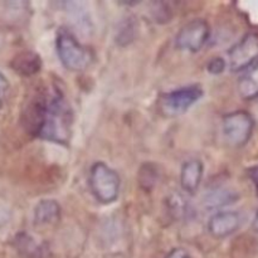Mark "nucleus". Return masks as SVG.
I'll use <instances>...</instances> for the list:
<instances>
[{
	"mask_svg": "<svg viewBox=\"0 0 258 258\" xmlns=\"http://www.w3.org/2000/svg\"><path fill=\"white\" fill-rule=\"evenodd\" d=\"M249 178H251V180L253 181L254 186H256V190L258 193V165L249 170Z\"/></svg>",
	"mask_w": 258,
	"mask_h": 258,
	"instance_id": "f3484780",
	"label": "nucleus"
},
{
	"mask_svg": "<svg viewBox=\"0 0 258 258\" xmlns=\"http://www.w3.org/2000/svg\"><path fill=\"white\" fill-rule=\"evenodd\" d=\"M55 47H57L58 58L68 71L81 72L90 64V50L75 37L73 33L66 28H60L58 30Z\"/></svg>",
	"mask_w": 258,
	"mask_h": 258,
	"instance_id": "f03ea898",
	"label": "nucleus"
},
{
	"mask_svg": "<svg viewBox=\"0 0 258 258\" xmlns=\"http://www.w3.org/2000/svg\"><path fill=\"white\" fill-rule=\"evenodd\" d=\"M13 70L22 76H33L38 73L42 67L40 57L34 52H22L13 59Z\"/></svg>",
	"mask_w": 258,
	"mask_h": 258,
	"instance_id": "9b49d317",
	"label": "nucleus"
},
{
	"mask_svg": "<svg viewBox=\"0 0 258 258\" xmlns=\"http://www.w3.org/2000/svg\"><path fill=\"white\" fill-rule=\"evenodd\" d=\"M211 35V28L203 19H194L186 23L176 35V47L181 50L197 53L206 45Z\"/></svg>",
	"mask_w": 258,
	"mask_h": 258,
	"instance_id": "0eeeda50",
	"label": "nucleus"
},
{
	"mask_svg": "<svg viewBox=\"0 0 258 258\" xmlns=\"http://www.w3.org/2000/svg\"><path fill=\"white\" fill-rule=\"evenodd\" d=\"M165 258H191L190 254L188 253V251H185L184 248H175L171 252H169L166 254Z\"/></svg>",
	"mask_w": 258,
	"mask_h": 258,
	"instance_id": "dca6fc26",
	"label": "nucleus"
},
{
	"mask_svg": "<svg viewBox=\"0 0 258 258\" xmlns=\"http://www.w3.org/2000/svg\"><path fill=\"white\" fill-rule=\"evenodd\" d=\"M90 189L96 201L101 204H111L117 201L121 180L118 174L107 164L98 161L90 170Z\"/></svg>",
	"mask_w": 258,
	"mask_h": 258,
	"instance_id": "7ed1b4c3",
	"label": "nucleus"
},
{
	"mask_svg": "<svg viewBox=\"0 0 258 258\" xmlns=\"http://www.w3.org/2000/svg\"><path fill=\"white\" fill-rule=\"evenodd\" d=\"M253 228H254V231L258 232V213L256 214V218H254V221H253Z\"/></svg>",
	"mask_w": 258,
	"mask_h": 258,
	"instance_id": "6ab92c4d",
	"label": "nucleus"
},
{
	"mask_svg": "<svg viewBox=\"0 0 258 258\" xmlns=\"http://www.w3.org/2000/svg\"><path fill=\"white\" fill-rule=\"evenodd\" d=\"M203 171V163L198 159L185 161L180 169V185L183 190L188 194L196 193L201 185Z\"/></svg>",
	"mask_w": 258,
	"mask_h": 258,
	"instance_id": "1a4fd4ad",
	"label": "nucleus"
},
{
	"mask_svg": "<svg viewBox=\"0 0 258 258\" xmlns=\"http://www.w3.org/2000/svg\"><path fill=\"white\" fill-rule=\"evenodd\" d=\"M8 88H9V82L5 78V76L0 72V108H2L3 102H4L5 96H7Z\"/></svg>",
	"mask_w": 258,
	"mask_h": 258,
	"instance_id": "2eb2a0df",
	"label": "nucleus"
},
{
	"mask_svg": "<svg viewBox=\"0 0 258 258\" xmlns=\"http://www.w3.org/2000/svg\"><path fill=\"white\" fill-rule=\"evenodd\" d=\"M241 227V217L236 212H218L208 221V231L214 238H226Z\"/></svg>",
	"mask_w": 258,
	"mask_h": 258,
	"instance_id": "6e6552de",
	"label": "nucleus"
},
{
	"mask_svg": "<svg viewBox=\"0 0 258 258\" xmlns=\"http://www.w3.org/2000/svg\"><path fill=\"white\" fill-rule=\"evenodd\" d=\"M224 68H226V60L221 57L212 58L208 62V66H207V70L212 75H219V73L223 72Z\"/></svg>",
	"mask_w": 258,
	"mask_h": 258,
	"instance_id": "4468645a",
	"label": "nucleus"
},
{
	"mask_svg": "<svg viewBox=\"0 0 258 258\" xmlns=\"http://www.w3.org/2000/svg\"><path fill=\"white\" fill-rule=\"evenodd\" d=\"M60 217V207L53 199H44L39 202L34 209V222L35 224L45 226V224H52L59 219Z\"/></svg>",
	"mask_w": 258,
	"mask_h": 258,
	"instance_id": "9d476101",
	"label": "nucleus"
},
{
	"mask_svg": "<svg viewBox=\"0 0 258 258\" xmlns=\"http://www.w3.org/2000/svg\"><path fill=\"white\" fill-rule=\"evenodd\" d=\"M203 96L201 86L191 85L164 93L159 98V111L164 116L175 117L185 113Z\"/></svg>",
	"mask_w": 258,
	"mask_h": 258,
	"instance_id": "20e7f679",
	"label": "nucleus"
},
{
	"mask_svg": "<svg viewBox=\"0 0 258 258\" xmlns=\"http://www.w3.org/2000/svg\"><path fill=\"white\" fill-rule=\"evenodd\" d=\"M24 122L32 135L57 144H68L72 134L73 112L58 88L33 98L24 112Z\"/></svg>",
	"mask_w": 258,
	"mask_h": 258,
	"instance_id": "f257e3e1",
	"label": "nucleus"
},
{
	"mask_svg": "<svg viewBox=\"0 0 258 258\" xmlns=\"http://www.w3.org/2000/svg\"><path fill=\"white\" fill-rule=\"evenodd\" d=\"M229 70L242 72L258 63V34L248 33L228 50Z\"/></svg>",
	"mask_w": 258,
	"mask_h": 258,
	"instance_id": "423d86ee",
	"label": "nucleus"
},
{
	"mask_svg": "<svg viewBox=\"0 0 258 258\" xmlns=\"http://www.w3.org/2000/svg\"><path fill=\"white\" fill-rule=\"evenodd\" d=\"M237 199H238V196L234 191L228 190V189L218 188L207 193L203 199V203L207 209H216L221 208V207L229 206V204L234 203Z\"/></svg>",
	"mask_w": 258,
	"mask_h": 258,
	"instance_id": "f8f14e48",
	"label": "nucleus"
},
{
	"mask_svg": "<svg viewBox=\"0 0 258 258\" xmlns=\"http://www.w3.org/2000/svg\"><path fill=\"white\" fill-rule=\"evenodd\" d=\"M253 117L246 111L228 113L222 121V131L227 143L234 148L246 145L253 131Z\"/></svg>",
	"mask_w": 258,
	"mask_h": 258,
	"instance_id": "39448f33",
	"label": "nucleus"
},
{
	"mask_svg": "<svg viewBox=\"0 0 258 258\" xmlns=\"http://www.w3.org/2000/svg\"><path fill=\"white\" fill-rule=\"evenodd\" d=\"M8 219H9V213H8L5 209L0 208V228L5 226V223L8 222Z\"/></svg>",
	"mask_w": 258,
	"mask_h": 258,
	"instance_id": "a211bd4d",
	"label": "nucleus"
},
{
	"mask_svg": "<svg viewBox=\"0 0 258 258\" xmlns=\"http://www.w3.org/2000/svg\"><path fill=\"white\" fill-rule=\"evenodd\" d=\"M238 92L246 100L258 97V63L242 76L238 82Z\"/></svg>",
	"mask_w": 258,
	"mask_h": 258,
	"instance_id": "ddd939ff",
	"label": "nucleus"
}]
</instances>
